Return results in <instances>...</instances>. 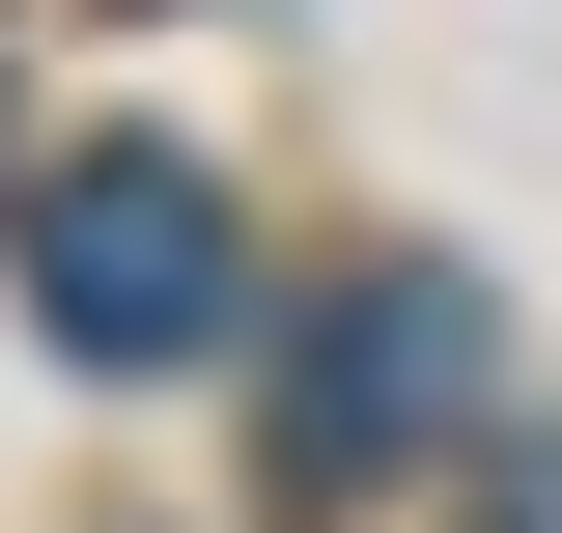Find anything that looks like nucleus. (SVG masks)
Here are the masks:
<instances>
[{
    "mask_svg": "<svg viewBox=\"0 0 562 533\" xmlns=\"http://www.w3.org/2000/svg\"><path fill=\"white\" fill-rule=\"evenodd\" d=\"M225 309H254V225H225L198 140H85L57 197H29V337L57 365H198Z\"/></svg>",
    "mask_w": 562,
    "mask_h": 533,
    "instance_id": "1",
    "label": "nucleus"
},
{
    "mask_svg": "<svg viewBox=\"0 0 562 533\" xmlns=\"http://www.w3.org/2000/svg\"><path fill=\"white\" fill-rule=\"evenodd\" d=\"M479 281L450 253H366L338 309L281 337V477H310V506H366V477H422V450H479Z\"/></svg>",
    "mask_w": 562,
    "mask_h": 533,
    "instance_id": "2",
    "label": "nucleus"
},
{
    "mask_svg": "<svg viewBox=\"0 0 562 533\" xmlns=\"http://www.w3.org/2000/svg\"><path fill=\"white\" fill-rule=\"evenodd\" d=\"M479 533H562V450H506V477H479Z\"/></svg>",
    "mask_w": 562,
    "mask_h": 533,
    "instance_id": "3",
    "label": "nucleus"
}]
</instances>
